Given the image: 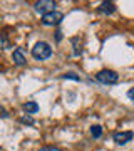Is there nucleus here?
I'll list each match as a JSON object with an SVG mask.
<instances>
[{"label":"nucleus","instance_id":"obj_7","mask_svg":"<svg viewBox=\"0 0 134 151\" xmlns=\"http://www.w3.org/2000/svg\"><path fill=\"white\" fill-rule=\"evenodd\" d=\"M97 12L102 15H111L116 12V4L114 2H102L101 5L97 7Z\"/></svg>","mask_w":134,"mask_h":151},{"label":"nucleus","instance_id":"obj_1","mask_svg":"<svg viewBox=\"0 0 134 151\" xmlns=\"http://www.w3.org/2000/svg\"><path fill=\"white\" fill-rule=\"evenodd\" d=\"M52 55V47H50V44L47 42H37L35 45L32 47V57L37 60H45L49 59Z\"/></svg>","mask_w":134,"mask_h":151},{"label":"nucleus","instance_id":"obj_16","mask_svg":"<svg viewBox=\"0 0 134 151\" xmlns=\"http://www.w3.org/2000/svg\"><path fill=\"white\" fill-rule=\"evenodd\" d=\"M55 40H57V42H60V40H62V32H60V30H57V32H55Z\"/></svg>","mask_w":134,"mask_h":151},{"label":"nucleus","instance_id":"obj_6","mask_svg":"<svg viewBox=\"0 0 134 151\" xmlns=\"http://www.w3.org/2000/svg\"><path fill=\"white\" fill-rule=\"evenodd\" d=\"M12 59H14V64L19 65V67H22V65L27 64V57L24 55V50H22L20 47H17L15 50H14V54H12Z\"/></svg>","mask_w":134,"mask_h":151},{"label":"nucleus","instance_id":"obj_15","mask_svg":"<svg viewBox=\"0 0 134 151\" xmlns=\"http://www.w3.org/2000/svg\"><path fill=\"white\" fill-rule=\"evenodd\" d=\"M128 97H129V101H133L134 103V87H131L128 91Z\"/></svg>","mask_w":134,"mask_h":151},{"label":"nucleus","instance_id":"obj_13","mask_svg":"<svg viewBox=\"0 0 134 151\" xmlns=\"http://www.w3.org/2000/svg\"><path fill=\"white\" fill-rule=\"evenodd\" d=\"M0 39H2V49H9V47H10V44H9V39H7L5 34H2V35H0Z\"/></svg>","mask_w":134,"mask_h":151},{"label":"nucleus","instance_id":"obj_2","mask_svg":"<svg viewBox=\"0 0 134 151\" xmlns=\"http://www.w3.org/2000/svg\"><path fill=\"white\" fill-rule=\"evenodd\" d=\"M96 79L101 84H107V86H111V84H118L119 82V74L116 70H111V69H102L99 70L96 74Z\"/></svg>","mask_w":134,"mask_h":151},{"label":"nucleus","instance_id":"obj_17","mask_svg":"<svg viewBox=\"0 0 134 151\" xmlns=\"http://www.w3.org/2000/svg\"><path fill=\"white\" fill-rule=\"evenodd\" d=\"M0 113H2V118H4V119L9 118V113H7V109H5V108H2V109H0Z\"/></svg>","mask_w":134,"mask_h":151},{"label":"nucleus","instance_id":"obj_11","mask_svg":"<svg viewBox=\"0 0 134 151\" xmlns=\"http://www.w3.org/2000/svg\"><path fill=\"white\" fill-rule=\"evenodd\" d=\"M60 77H62V79H72V81H77V82L80 81V76L74 74V72H65V74H62Z\"/></svg>","mask_w":134,"mask_h":151},{"label":"nucleus","instance_id":"obj_10","mask_svg":"<svg viewBox=\"0 0 134 151\" xmlns=\"http://www.w3.org/2000/svg\"><path fill=\"white\" fill-rule=\"evenodd\" d=\"M20 123L22 124H29V126H34L35 121H34V118L30 116V114H25V116H22L20 118Z\"/></svg>","mask_w":134,"mask_h":151},{"label":"nucleus","instance_id":"obj_8","mask_svg":"<svg viewBox=\"0 0 134 151\" xmlns=\"http://www.w3.org/2000/svg\"><path fill=\"white\" fill-rule=\"evenodd\" d=\"M24 111L32 116V114H35L39 111V104L35 103V101H27V103L24 104Z\"/></svg>","mask_w":134,"mask_h":151},{"label":"nucleus","instance_id":"obj_9","mask_svg":"<svg viewBox=\"0 0 134 151\" xmlns=\"http://www.w3.org/2000/svg\"><path fill=\"white\" fill-rule=\"evenodd\" d=\"M91 134L94 139H99L102 136V126H99V124H94V126H91Z\"/></svg>","mask_w":134,"mask_h":151},{"label":"nucleus","instance_id":"obj_14","mask_svg":"<svg viewBox=\"0 0 134 151\" xmlns=\"http://www.w3.org/2000/svg\"><path fill=\"white\" fill-rule=\"evenodd\" d=\"M39 151H62V150L57 148V146H44V148H40Z\"/></svg>","mask_w":134,"mask_h":151},{"label":"nucleus","instance_id":"obj_5","mask_svg":"<svg viewBox=\"0 0 134 151\" xmlns=\"http://www.w3.org/2000/svg\"><path fill=\"white\" fill-rule=\"evenodd\" d=\"M133 138H134L133 131H119V133H114V134H113L114 143H116V145H119V146L128 145L129 141H133Z\"/></svg>","mask_w":134,"mask_h":151},{"label":"nucleus","instance_id":"obj_3","mask_svg":"<svg viewBox=\"0 0 134 151\" xmlns=\"http://www.w3.org/2000/svg\"><path fill=\"white\" fill-rule=\"evenodd\" d=\"M62 20H64V14L59 10H54L50 14H47V15H42V20L40 22L45 27H54V25H59Z\"/></svg>","mask_w":134,"mask_h":151},{"label":"nucleus","instance_id":"obj_4","mask_svg":"<svg viewBox=\"0 0 134 151\" xmlns=\"http://www.w3.org/2000/svg\"><path fill=\"white\" fill-rule=\"evenodd\" d=\"M55 7H57V4H55L54 0H40V2H35V4H34L35 12H37V14H42V15H47V14L54 12Z\"/></svg>","mask_w":134,"mask_h":151},{"label":"nucleus","instance_id":"obj_12","mask_svg":"<svg viewBox=\"0 0 134 151\" xmlns=\"http://www.w3.org/2000/svg\"><path fill=\"white\" fill-rule=\"evenodd\" d=\"M77 42H79V39H77V37L72 39V44H74V55H80V54H82V49H79V44H77Z\"/></svg>","mask_w":134,"mask_h":151}]
</instances>
